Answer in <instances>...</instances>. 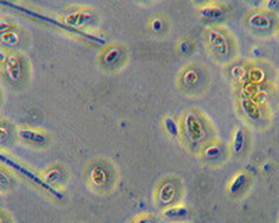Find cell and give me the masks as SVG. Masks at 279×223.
<instances>
[{"label": "cell", "instance_id": "1", "mask_svg": "<svg viewBox=\"0 0 279 223\" xmlns=\"http://www.w3.org/2000/svg\"><path fill=\"white\" fill-rule=\"evenodd\" d=\"M180 143L186 148L199 154L205 144L216 138L215 127L203 112L196 107H188L180 117Z\"/></svg>", "mask_w": 279, "mask_h": 223}, {"label": "cell", "instance_id": "2", "mask_svg": "<svg viewBox=\"0 0 279 223\" xmlns=\"http://www.w3.org/2000/svg\"><path fill=\"white\" fill-rule=\"evenodd\" d=\"M86 183L97 196H109L115 191L119 183V170L110 159L95 158L86 166Z\"/></svg>", "mask_w": 279, "mask_h": 223}, {"label": "cell", "instance_id": "3", "mask_svg": "<svg viewBox=\"0 0 279 223\" xmlns=\"http://www.w3.org/2000/svg\"><path fill=\"white\" fill-rule=\"evenodd\" d=\"M204 35L207 48L216 60L231 63L232 60L236 58V42L229 30L214 24L207 27Z\"/></svg>", "mask_w": 279, "mask_h": 223}, {"label": "cell", "instance_id": "4", "mask_svg": "<svg viewBox=\"0 0 279 223\" xmlns=\"http://www.w3.org/2000/svg\"><path fill=\"white\" fill-rule=\"evenodd\" d=\"M207 78L203 66L199 63H190L184 66L177 75V87L182 94L190 98H200L207 92Z\"/></svg>", "mask_w": 279, "mask_h": 223}, {"label": "cell", "instance_id": "5", "mask_svg": "<svg viewBox=\"0 0 279 223\" xmlns=\"http://www.w3.org/2000/svg\"><path fill=\"white\" fill-rule=\"evenodd\" d=\"M182 194V184L177 177H163L156 184L154 191V201L159 209H165L168 207H172L179 202Z\"/></svg>", "mask_w": 279, "mask_h": 223}, {"label": "cell", "instance_id": "6", "mask_svg": "<svg viewBox=\"0 0 279 223\" xmlns=\"http://www.w3.org/2000/svg\"><path fill=\"white\" fill-rule=\"evenodd\" d=\"M197 155L201 158V160L204 162L205 165L218 168V166L225 163L231 152H229V147L225 143L215 138L205 144L204 147L200 149V152Z\"/></svg>", "mask_w": 279, "mask_h": 223}, {"label": "cell", "instance_id": "7", "mask_svg": "<svg viewBox=\"0 0 279 223\" xmlns=\"http://www.w3.org/2000/svg\"><path fill=\"white\" fill-rule=\"evenodd\" d=\"M124 59H126V50L123 46L119 43H113V45H106L101 50L98 62L103 70L110 71V70L120 69Z\"/></svg>", "mask_w": 279, "mask_h": 223}, {"label": "cell", "instance_id": "8", "mask_svg": "<svg viewBox=\"0 0 279 223\" xmlns=\"http://www.w3.org/2000/svg\"><path fill=\"white\" fill-rule=\"evenodd\" d=\"M63 21L66 25L73 28L88 27L94 25L97 21V13L91 9H74V10L66 11L63 16Z\"/></svg>", "mask_w": 279, "mask_h": 223}, {"label": "cell", "instance_id": "9", "mask_svg": "<svg viewBox=\"0 0 279 223\" xmlns=\"http://www.w3.org/2000/svg\"><path fill=\"white\" fill-rule=\"evenodd\" d=\"M252 184V176L246 170H240L232 176L231 180L226 184V194L231 198H239L244 196V192L250 188Z\"/></svg>", "mask_w": 279, "mask_h": 223}, {"label": "cell", "instance_id": "10", "mask_svg": "<svg viewBox=\"0 0 279 223\" xmlns=\"http://www.w3.org/2000/svg\"><path fill=\"white\" fill-rule=\"evenodd\" d=\"M246 24L254 31L267 32L274 27V18L271 13L265 11L264 9L263 10H253L247 14Z\"/></svg>", "mask_w": 279, "mask_h": 223}, {"label": "cell", "instance_id": "11", "mask_svg": "<svg viewBox=\"0 0 279 223\" xmlns=\"http://www.w3.org/2000/svg\"><path fill=\"white\" fill-rule=\"evenodd\" d=\"M191 215V209L186 204H180L177 202L172 207H168L162 209L161 216L162 219L168 223H179L186 222V219Z\"/></svg>", "mask_w": 279, "mask_h": 223}, {"label": "cell", "instance_id": "12", "mask_svg": "<svg viewBox=\"0 0 279 223\" xmlns=\"http://www.w3.org/2000/svg\"><path fill=\"white\" fill-rule=\"evenodd\" d=\"M17 137L22 140L24 143L34 144V145H41L45 147L49 143V135L42 130H37V128L31 127H20L17 128Z\"/></svg>", "mask_w": 279, "mask_h": 223}, {"label": "cell", "instance_id": "13", "mask_svg": "<svg viewBox=\"0 0 279 223\" xmlns=\"http://www.w3.org/2000/svg\"><path fill=\"white\" fill-rule=\"evenodd\" d=\"M5 74L13 82H18L22 77V62L20 54L7 53L6 60L3 62Z\"/></svg>", "mask_w": 279, "mask_h": 223}, {"label": "cell", "instance_id": "14", "mask_svg": "<svg viewBox=\"0 0 279 223\" xmlns=\"http://www.w3.org/2000/svg\"><path fill=\"white\" fill-rule=\"evenodd\" d=\"M239 107L242 110L243 116L246 117L248 122L260 123L263 120V109H261L260 103L256 99L240 98L239 99Z\"/></svg>", "mask_w": 279, "mask_h": 223}, {"label": "cell", "instance_id": "15", "mask_svg": "<svg viewBox=\"0 0 279 223\" xmlns=\"http://www.w3.org/2000/svg\"><path fill=\"white\" fill-rule=\"evenodd\" d=\"M247 147V131L246 128L239 126L233 130L231 137V143H229V152L233 156H239L244 152Z\"/></svg>", "mask_w": 279, "mask_h": 223}, {"label": "cell", "instance_id": "16", "mask_svg": "<svg viewBox=\"0 0 279 223\" xmlns=\"http://www.w3.org/2000/svg\"><path fill=\"white\" fill-rule=\"evenodd\" d=\"M199 14L205 20H218L225 14V9L218 3H203L199 7Z\"/></svg>", "mask_w": 279, "mask_h": 223}, {"label": "cell", "instance_id": "17", "mask_svg": "<svg viewBox=\"0 0 279 223\" xmlns=\"http://www.w3.org/2000/svg\"><path fill=\"white\" fill-rule=\"evenodd\" d=\"M63 179H65V169H63V166H49L48 170L43 173V181L48 186H50V188H53L54 186L60 184Z\"/></svg>", "mask_w": 279, "mask_h": 223}, {"label": "cell", "instance_id": "18", "mask_svg": "<svg viewBox=\"0 0 279 223\" xmlns=\"http://www.w3.org/2000/svg\"><path fill=\"white\" fill-rule=\"evenodd\" d=\"M162 128L168 137L180 141V123L176 117L165 116L162 119Z\"/></svg>", "mask_w": 279, "mask_h": 223}, {"label": "cell", "instance_id": "19", "mask_svg": "<svg viewBox=\"0 0 279 223\" xmlns=\"http://www.w3.org/2000/svg\"><path fill=\"white\" fill-rule=\"evenodd\" d=\"M166 18L163 16H154L151 17L150 21H148V30L154 35H161L166 30Z\"/></svg>", "mask_w": 279, "mask_h": 223}, {"label": "cell", "instance_id": "20", "mask_svg": "<svg viewBox=\"0 0 279 223\" xmlns=\"http://www.w3.org/2000/svg\"><path fill=\"white\" fill-rule=\"evenodd\" d=\"M0 42L3 45H7V46H17L20 43V35H18V32L13 31V30L2 32L0 34Z\"/></svg>", "mask_w": 279, "mask_h": 223}, {"label": "cell", "instance_id": "21", "mask_svg": "<svg viewBox=\"0 0 279 223\" xmlns=\"http://www.w3.org/2000/svg\"><path fill=\"white\" fill-rule=\"evenodd\" d=\"M229 74L233 80L236 81H244L248 77V70L244 64H233L231 66V71H229Z\"/></svg>", "mask_w": 279, "mask_h": 223}, {"label": "cell", "instance_id": "22", "mask_svg": "<svg viewBox=\"0 0 279 223\" xmlns=\"http://www.w3.org/2000/svg\"><path fill=\"white\" fill-rule=\"evenodd\" d=\"M176 49L179 54H182V56H188V54H191V52H193L194 45L193 42L190 41V38L184 37L177 42Z\"/></svg>", "mask_w": 279, "mask_h": 223}, {"label": "cell", "instance_id": "23", "mask_svg": "<svg viewBox=\"0 0 279 223\" xmlns=\"http://www.w3.org/2000/svg\"><path fill=\"white\" fill-rule=\"evenodd\" d=\"M129 223H158V220L151 213H141V215H137L135 218L131 219Z\"/></svg>", "mask_w": 279, "mask_h": 223}, {"label": "cell", "instance_id": "24", "mask_svg": "<svg viewBox=\"0 0 279 223\" xmlns=\"http://www.w3.org/2000/svg\"><path fill=\"white\" fill-rule=\"evenodd\" d=\"M264 10L271 14L279 11V0H264Z\"/></svg>", "mask_w": 279, "mask_h": 223}, {"label": "cell", "instance_id": "25", "mask_svg": "<svg viewBox=\"0 0 279 223\" xmlns=\"http://www.w3.org/2000/svg\"><path fill=\"white\" fill-rule=\"evenodd\" d=\"M11 184L10 176L6 173L5 170L0 169V190H5V188H9Z\"/></svg>", "mask_w": 279, "mask_h": 223}, {"label": "cell", "instance_id": "26", "mask_svg": "<svg viewBox=\"0 0 279 223\" xmlns=\"http://www.w3.org/2000/svg\"><path fill=\"white\" fill-rule=\"evenodd\" d=\"M264 53H265V50L263 48H260V46H253L250 49V54L254 56V58H263Z\"/></svg>", "mask_w": 279, "mask_h": 223}, {"label": "cell", "instance_id": "27", "mask_svg": "<svg viewBox=\"0 0 279 223\" xmlns=\"http://www.w3.org/2000/svg\"><path fill=\"white\" fill-rule=\"evenodd\" d=\"M11 28H13V25H11L10 22L7 21V20L0 18V34L5 31H9V30H11Z\"/></svg>", "mask_w": 279, "mask_h": 223}, {"label": "cell", "instance_id": "28", "mask_svg": "<svg viewBox=\"0 0 279 223\" xmlns=\"http://www.w3.org/2000/svg\"><path fill=\"white\" fill-rule=\"evenodd\" d=\"M7 135H9L7 130H6L5 127H2V126H0V143H3V141L7 138Z\"/></svg>", "mask_w": 279, "mask_h": 223}, {"label": "cell", "instance_id": "29", "mask_svg": "<svg viewBox=\"0 0 279 223\" xmlns=\"http://www.w3.org/2000/svg\"><path fill=\"white\" fill-rule=\"evenodd\" d=\"M6 56H7V53H6V50H3V49H0V62L3 63L6 60Z\"/></svg>", "mask_w": 279, "mask_h": 223}, {"label": "cell", "instance_id": "30", "mask_svg": "<svg viewBox=\"0 0 279 223\" xmlns=\"http://www.w3.org/2000/svg\"><path fill=\"white\" fill-rule=\"evenodd\" d=\"M276 32H278V37H279V22L276 24Z\"/></svg>", "mask_w": 279, "mask_h": 223}, {"label": "cell", "instance_id": "31", "mask_svg": "<svg viewBox=\"0 0 279 223\" xmlns=\"http://www.w3.org/2000/svg\"><path fill=\"white\" fill-rule=\"evenodd\" d=\"M0 223H5V219L2 218V216H0Z\"/></svg>", "mask_w": 279, "mask_h": 223}, {"label": "cell", "instance_id": "32", "mask_svg": "<svg viewBox=\"0 0 279 223\" xmlns=\"http://www.w3.org/2000/svg\"><path fill=\"white\" fill-rule=\"evenodd\" d=\"M0 2H10V0H0Z\"/></svg>", "mask_w": 279, "mask_h": 223}, {"label": "cell", "instance_id": "33", "mask_svg": "<svg viewBox=\"0 0 279 223\" xmlns=\"http://www.w3.org/2000/svg\"><path fill=\"white\" fill-rule=\"evenodd\" d=\"M179 223H187V222H179Z\"/></svg>", "mask_w": 279, "mask_h": 223}, {"label": "cell", "instance_id": "34", "mask_svg": "<svg viewBox=\"0 0 279 223\" xmlns=\"http://www.w3.org/2000/svg\"><path fill=\"white\" fill-rule=\"evenodd\" d=\"M197 2H201V0H197Z\"/></svg>", "mask_w": 279, "mask_h": 223}]
</instances>
